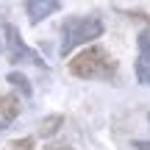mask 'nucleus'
Here are the masks:
<instances>
[{"mask_svg": "<svg viewBox=\"0 0 150 150\" xmlns=\"http://www.w3.org/2000/svg\"><path fill=\"white\" fill-rule=\"evenodd\" d=\"M70 72L75 78H111L117 72V61L108 56L106 47L89 45L86 50L70 59Z\"/></svg>", "mask_w": 150, "mask_h": 150, "instance_id": "1", "label": "nucleus"}, {"mask_svg": "<svg viewBox=\"0 0 150 150\" xmlns=\"http://www.w3.org/2000/svg\"><path fill=\"white\" fill-rule=\"evenodd\" d=\"M97 36H103V20L100 17H67L61 25V56H70L78 45L95 42Z\"/></svg>", "mask_w": 150, "mask_h": 150, "instance_id": "2", "label": "nucleus"}, {"mask_svg": "<svg viewBox=\"0 0 150 150\" xmlns=\"http://www.w3.org/2000/svg\"><path fill=\"white\" fill-rule=\"evenodd\" d=\"M3 31H6V50H8V61H14V64H17V61H31V64H36L39 70H47L45 59H42L39 53H33V50L22 42L20 31H17L11 22H6Z\"/></svg>", "mask_w": 150, "mask_h": 150, "instance_id": "3", "label": "nucleus"}, {"mask_svg": "<svg viewBox=\"0 0 150 150\" xmlns=\"http://www.w3.org/2000/svg\"><path fill=\"white\" fill-rule=\"evenodd\" d=\"M61 8L59 0H25V14L31 20V25H39L42 20H47L50 14Z\"/></svg>", "mask_w": 150, "mask_h": 150, "instance_id": "4", "label": "nucleus"}, {"mask_svg": "<svg viewBox=\"0 0 150 150\" xmlns=\"http://www.w3.org/2000/svg\"><path fill=\"white\" fill-rule=\"evenodd\" d=\"M136 78L150 86V31L139 33V56H136Z\"/></svg>", "mask_w": 150, "mask_h": 150, "instance_id": "5", "label": "nucleus"}, {"mask_svg": "<svg viewBox=\"0 0 150 150\" xmlns=\"http://www.w3.org/2000/svg\"><path fill=\"white\" fill-rule=\"evenodd\" d=\"M61 125H64V114H47L39 122V136L42 139H50V136H56L61 131Z\"/></svg>", "mask_w": 150, "mask_h": 150, "instance_id": "6", "label": "nucleus"}, {"mask_svg": "<svg viewBox=\"0 0 150 150\" xmlns=\"http://www.w3.org/2000/svg\"><path fill=\"white\" fill-rule=\"evenodd\" d=\"M20 114V97L17 95H0V120L3 122H11Z\"/></svg>", "mask_w": 150, "mask_h": 150, "instance_id": "7", "label": "nucleus"}, {"mask_svg": "<svg viewBox=\"0 0 150 150\" xmlns=\"http://www.w3.org/2000/svg\"><path fill=\"white\" fill-rule=\"evenodd\" d=\"M6 81H8L11 86H17L22 97H31V95H33L31 83H28V78H25V75H22V72H17V70H14V72H8V75H6Z\"/></svg>", "mask_w": 150, "mask_h": 150, "instance_id": "8", "label": "nucleus"}, {"mask_svg": "<svg viewBox=\"0 0 150 150\" xmlns=\"http://www.w3.org/2000/svg\"><path fill=\"white\" fill-rule=\"evenodd\" d=\"M8 150H36V142H33V136H22V139L11 142Z\"/></svg>", "mask_w": 150, "mask_h": 150, "instance_id": "9", "label": "nucleus"}, {"mask_svg": "<svg viewBox=\"0 0 150 150\" xmlns=\"http://www.w3.org/2000/svg\"><path fill=\"white\" fill-rule=\"evenodd\" d=\"M131 147H136V150H150V142H145V139H134V142H131Z\"/></svg>", "mask_w": 150, "mask_h": 150, "instance_id": "10", "label": "nucleus"}, {"mask_svg": "<svg viewBox=\"0 0 150 150\" xmlns=\"http://www.w3.org/2000/svg\"><path fill=\"white\" fill-rule=\"evenodd\" d=\"M45 150H70V147H67V145H61V142H53V145H47Z\"/></svg>", "mask_w": 150, "mask_h": 150, "instance_id": "11", "label": "nucleus"}, {"mask_svg": "<svg viewBox=\"0 0 150 150\" xmlns=\"http://www.w3.org/2000/svg\"><path fill=\"white\" fill-rule=\"evenodd\" d=\"M3 128H6V125H0V131H3Z\"/></svg>", "mask_w": 150, "mask_h": 150, "instance_id": "12", "label": "nucleus"}]
</instances>
